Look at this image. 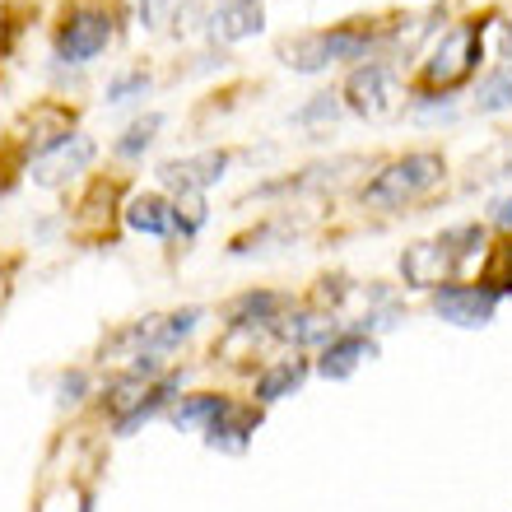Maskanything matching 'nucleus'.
Masks as SVG:
<instances>
[{"mask_svg": "<svg viewBox=\"0 0 512 512\" xmlns=\"http://www.w3.org/2000/svg\"><path fill=\"white\" fill-rule=\"evenodd\" d=\"M438 177H443V154H433V149L405 154V159L387 163V168L368 182V187H364V205H373V210H401L405 201L424 196Z\"/></svg>", "mask_w": 512, "mask_h": 512, "instance_id": "nucleus-1", "label": "nucleus"}, {"mask_svg": "<svg viewBox=\"0 0 512 512\" xmlns=\"http://www.w3.org/2000/svg\"><path fill=\"white\" fill-rule=\"evenodd\" d=\"M480 52H485V24H480V19L457 24L433 47V56L424 61V75H419V80L429 84V89H457V84L471 80V70L480 66Z\"/></svg>", "mask_w": 512, "mask_h": 512, "instance_id": "nucleus-2", "label": "nucleus"}, {"mask_svg": "<svg viewBox=\"0 0 512 512\" xmlns=\"http://www.w3.org/2000/svg\"><path fill=\"white\" fill-rule=\"evenodd\" d=\"M373 42H378L373 28H331V33H308V38L289 42L284 56L294 70H326L336 61H359Z\"/></svg>", "mask_w": 512, "mask_h": 512, "instance_id": "nucleus-3", "label": "nucleus"}, {"mask_svg": "<svg viewBox=\"0 0 512 512\" xmlns=\"http://www.w3.org/2000/svg\"><path fill=\"white\" fill-rule=\"evenodd\" d=\"M108 42H112V14L103 5H75L66 14V24L56 28V56L70 61V66L94 61Z\"/></svg>", "mask_w": 512, "mask_h": 512, "instance_id": "nucleus-4", "label": "nucleus"}, {"mask_svg": "<svg viewBox=\"0 0 512 512\" xmlns=\"http://www.w3.org/2000/svg\"><path fill=\"white\" fill-rule=\"evenodd\" d=\"M433 312L452 326H489L499 312V294L489 284H443L433 289Z\"/></svg>", "mask_w": 512, "mask_h": 512, "instance_id": "nucleus-5", "label": "nucleus"}, {"mask_svg": "<svg viewBox=\"0 0 512 512\" xmlns=\"http://www.w3.org/2000/svg\"><path fill=\"white\" fill-rule=\"evenodd\" d=\"M457 266L461 261H457V252L447 247V238L415 243V247H405V256H401V275L410 289H443Z\"/></svg>", "mask_w": 512, "mask_h": 512, "instance_id": "nucleus-6", "label": "nucleus"}, {"mask_svg": "<svg viewBox=\"0 0 512 512\" xmlns=\"http://www.w3.org/2000/svg\"><path fill=\"white\" fill-rule=\"evenodd\" d=\"M89 163H94V140H89V135H66L56 149H47V154L33 159V182H38V187H61V182H70L75 173H84Z\"/></svg>", "mask_w": 512, "mask_h": 512, "instance_id": "nucleus-7", "label": "nucleus"}, {"mask_svg": "<svg viewBox=\"0 0 512 512\" xmlns=\"http://www.w3.org/2000/svg\"><path fill=\"white\" fill-rule=\"evenodd\" d=\"M224 168H229V154H224V149H205V154H196V159H173V163H163L159 177H163V187H173L177 196H182V191H205V187H215L219 177H224Z\"/></svg>", "mask_w": 512, "mask_h": 512, "instance_id": "nucleus-8", "label": "nucleus"}, {"mask_svg": "<svg viewBox=\"0 0 512 512\" xmlns=\"http://www.w3.org/2000/svg\"><path fill=\"white\" fill-rule=\"evenodd\" d=\"M391 75L387 66H378V61H368V66H359L350 75V84H345V103H350L359 117H387L391 112Z\"/></svg>", "mask_w": 512, "mask_h": 512, "instance_id": "nucleus-9", "label": "nucleus"}, {"mask_svg": "<svg viewBox=\"0 0 512 512\" xmlns=\"http://www.w3.org/2000/svg\"><path fill=\"white\" fill-rule=\"evenodd\" d=\"M266 28V0H219L210 14L215 42H243Z\"/></svg>", "mask_w": 512, "mask_h": 512, "instance_id": "nucleus-10", "label": "nucleus"}, {"mask_svg": "<svg viewBox=\"0 0 512 512\" xmlns=\"http://www.w3.org/2000/svg\"><path fill=\"white\" fill-rule=\"evenodd\" d=\"M270 336L284 340V345H331L340 336V326L331 312L303 308V312H284L280 322L270 326Z\"/></svg>", "mask_w": 512, "mask_h": 512, "instance_id": "nucleus-11", "label": "nucleus"}, {"mask_svg": "<svg viewBox=\"0 0 512 512\" xmlns=\"http://www.w3.org/2000/svg\"><path fill=\"white\" fill-rule=\"evenodd\" d=\"M373 354H378V345H373L364 331H340L331 345H322L317 373H322V378H350L354 368L364 364V359H373Z\"/></svg>", "mask_w": 512, "mask_h": 512, "instance_id": "nucleus-12", "label": "nucleus"}, {"mask_svg": "<svg viewBox=\"0 0 512 512\" xmlns=\"http://www.w3.org/2000/svg\"><path fill=\"white\" fill-rule=\"evenodd\" d=\"M256 424H261V410H252V405H224V415L205 429V443L210 447H224V452H243L247 438L256 433Z\"/></svg>", "mask_w": 512, "mask_h": 512, "instance_id": "nucleus-13", "label": "nucleus"}, {"mask_svg": "<svg viewBox=\"0 0 512 512\" xmlns=\"http://www.w3.org/2000/svg\"><path fill=\"white\" fill-rule=\"evenodd\" d=\"M126 224H131L135 233H149V238H168V233L177 229V215L163 196H135V201L126 205Z\"/></svg>", "mask_w": 512, "mask_h": 512, "instance_id": "nucleus-14", "label": "nucleus"}, {"mask_svg": "<svg viewBox=\"0 0 512 512\" xmlns=\"http://www.w3.org/2000/svg\"><path fill=\"white\" fill-rule=\"evenodd\" d=\"M308 378V359H280V364H270L261 378H256V401L270 405L280 401V396H294Z\"/></svg>", "mask_w": 512, "mask_h": 512, "instance_id": "nucleus-15", "label": "nucleus"}, {"mask_svg": "<svg viewBox=\"0 0 512 512\" xmlns=\"http://www.w3.org/2000/svg\"><path fill=\"white\" fill-rule=\"evenodd\" d=\"M224 396H215V391H205V396H187V401L173 410L177 424H187V429H210L219 415H224Z\"/></svg>", "mask_w": 512, "mask_h": 512, "instance_id": "nucleus-16", "label": "nucleus"}, {"mask_svg": "<svg viewBox=\"0 0 512 512\" xmlns=\"http://www.w3.org/2000/svg\"><path fill=\"white\" fill-rule=\"evenodd\" d=\"M159 126H163L159 112H149V117L131 122V126H126V135L117 140V154H122V159H140V154L154 145V131H159Z\"/></svg>", "mask_w": 512, "mask_h": 512, "instance_id": "nucleus-17", "label": "nucleus"}, {"mask_svg": "<svg viewBox=\"0 0 512 512\" xmlns=\"http://www.w3.org/2000/svg\"><path fill=\"white\" fill-rule=\"evenodd\" d=\"M475 108H480V112H503V108H512V66L494 70V75L480 84V98H475Z\"/></svg>", "mask_w": 512, "mask_h": 512, "instance_id": "nucleus-18", "label": "nucleus"}, {"mask_svg": "<svg viewBox=\"0 0 512 512\" xmlns=\"http://www.w3.org/2000/svg\"><path fill=\"white\" fill-rule=\"evenodd\" d=\"M149 89V75L145 70H131V75H117V80L108 84V103H131L135 94H145Z\"/></svg>", "mask_w": 512, "mask_h": 512, "instance_id": "nucleus-19", "label": "nucleus"}, {"mask_svg": "<svg viewBox=\"0 0 512 512\" xmlns=\"http://www.w3.org/2000/svg\"><path fill=\"white\" fill-rule=\"evenodd\" d=\"M177 0H140V19H145V28H163V19L173 14Z\"/></svg>", "mask_w": 512, "mask_h": 512, "instance_id": "nucleus-20", "label": "nucleus"}, {"mask_svg": "<svg viewBox=\"0 0 512 512\" xmlns=\"http://www.w3.org/2000/svg\"><path fill=\"white\" fill-rule=\"evenodd\" d=\"M322 117H336V103H331V94H322L317 103H312V108H303L294 122H322Z\"/></svg>", "mask_w": 512, "mask_h": 512, "instance_id": "nucleus-21", "label": "nucleus"}, {"mask_svg": "<svg viewBox=\"0 0 512 512\" xmlns=\"http://www.w3.org/2000/svg\"><path fill=\"white\" fill-rule=\"evenodd\" d=\"M80 391H84V378H80V373L61 378V401H80Z\"/></svg>", "mask_w": 512, "mask_h": 512, "instance_id": "nucleus-22", "label": "nucleus"}, {"mask_svg": "<svg viewBox=\"0 0 512 512\" xmlns=\"http://www.w3.org/2000/svg\"><path fill=\"white\" fill-rule=\"evenodd\" d=\"M494 224L512 233V196H508V201H499V205H494Z\"/></svg>", "mask_w": 512, "mask_h": 512, "instance_id": "nucleus-23", "label": "nucleus"}]
</instances>
